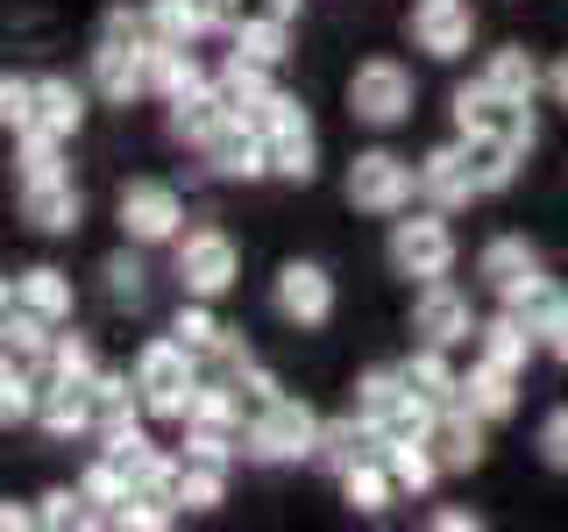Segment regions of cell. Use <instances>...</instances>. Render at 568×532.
<instances>
[{"label":"cell","instance_id":"52","mask_svg":"<svg viewBox=\"0 0 568 532\" xmlns=\"http://www.w3.org/2000/svg\"><path fill=\"white\" fill-rule=\"evenodd\" d=\"M426 525H434V532H484V519H476V511H434Z\"/></svg>","mask_w":568,"mask_h":532},{"label":"cell","instance_id":"13","mask_svg":"<svg viewBox=\"0 0 568 532\" xmlns=\"http://www.w3.org/2000/svg\"><path fill=\"white\" fill-rule=\"evenodd\" d=\"M85 85L106 100V106H129L150 93V35L129 43V35H100L93 43V64H85Z\"/></svg>","mask_w":568,"mask_h":532},{"label":"cell","instance_id":"33","mask_svg":"<svg viewBox=\"0 0 568 532\" xmlns=\"http://www.w3.org/2000/svg\"><path fill=\"white\" fill-rule=\"evenodd\" d=\"M227 50H235V58H256V64H284V58H292V22H271V14H235Z\"/></svg>","mask_w":568,"mask_h":532},{"label":"cell","instance_id":"38","mask_svg":"<svg viewBox=\"0 0 568 532\" xmlns=\"http://www.w3.org/2000/svg\"><path fill=\"white\" fill-rule=\"evenodd\" d=\"M178 454H185V448H178ZM227 469H235V461L185 454V475H178V511H213V504H227Z\"/></svg>","mask_w":568,"mask_h":532},{"label":"cell","instance_id":"28","mask_svg":"<svg viewBox=\"0 0 568 532\" xmlns=\"http://www.w3.org/2000/svg\"><path fill=\"white\" fill-rule=\"evenodd\" d=\"M227 121H235V106H227L221 85H206V93H192V100H178V106H171V135L185 142V150H206V142L221 135Z\"/></svg>","mask_w":568,"mask_h":532},{"label":"cell","instance_id":"40","mask_svg":"<svg viewBox=\"0 0 568 532\" xmlns=\"http://www.w3.org/2000/svg\"><path fill=\"white\" fill-rule=\"evenodd\" d=\"M384 461H390V475H398L405 497H426V490H434V475H448V469H440V454H434V440H390Z\"/></svg>","mask_w":568,"mask_h":532},{"label":"cell","instance_id":"3","mask_svg":"<svg viewBox=\"0 0 568 532\" xmlns=\"http://www.w3.org/2000/svg\"><path fill=\"white\" fill-rule=\"evenodd\" d=\"M320 419L306 398H292V390H277L271 405H256L248 412V433H242V454L263 461V469H284V461H313L320 448Z\"/></svg>","mask_w":568,"mask_h":532},{"label":"cell","instance_id":"9","mask_svg":"<svg viewBox=\"0 0 568 532\" xmlns=\"http://www.w3.org/2000/svg\"><path fill=\"white\" fill-rule=\"evenodd\" d=\"M413 71H405L398 58H363L348 71V114L363 121V129H377V135H390V129H405L413 121Z\"/></svg>","mask_w":568,"mask_h":532},{"label":"cell","instance_id":"2","mask_svg":"<svg viewBox=\"0 0 568 532\" xmlns=\"http://www.w3.org/2000/svg\"><path fill=\"white\" fill-rule=\"evenodd\" d=\"M135 390H142V405H150V419H164V426H185L192 412V398H200V355H192L178 334H156V341H142L135 348Z\"/></svg>","mask_w":568,"mask_h":532},{"label":"cell","instance_id":"37","mask_svg":"<svg viewBox=\"0 0 568 532\" xmlns=\"http://www.w3.org/2000/svg\"><path fill=\"white\" fill-rule=\"evenodd\" d=\"M50 341H58V327H50L43 313L8 306V319H0V348H8L14 362H36V369H43L50 362Z\"/></svg>","mask_w":568,"mask_h":532},{"label":"cell","instance_id":"42","mask_svg":"<svg viewBox=\"0 0 568 532\" xmlns=\"http://www.w3.org/2000/svg\"><path fill=\"white\" fill-rule=\"evenodd\" d=\"M511 313H519V319H526V327H532V334H540V348H547V334H555V319L568 313V291H561V284H555V277H532V284H526V291H519V298H511Z\"/></svg>","mask_w":568,"mask_h":532},{"label":"cell","instance_id":"19","mask_svg":"<svg viewBox=\"0 0 568 532\" xmlns=\"http://www.w3.org/2000/svg\"><path fill=\"white\" fill-rule=\"evenodd\" d=\"M22 221L36 227V235H79L85 200H79V185H71V171L64 177H29L22 185Z\"/></svg>","mask_w":568,"mask_h":532},{"label":"cell","instance_id":"51","mask_svg":"<svg viewBox=\"0 0 568 532\" xmlns=\"http://www.w3.org/2000/svg\"><path fill=\"white\" fill-rule=\"evenodd\" d=\"M0 525H8V532H29V525H43V511H36V504H14V497H8V504H0Z\"/></svg>","mask_w":568,"mask_h":532},{"label":"cell","instance_id":"39","mask_svg":"<svg viewBox=\"0 0 568 532\" xmlns=\"http://www.w3.org/2000/svg\"><path fill=\"white\" fill-rule=\"evenodd\" d=\"M79 497L93 504V519L106 525V511H114V504H129V497H135V490H129V469H121V461L100 448V454L79 469Z\"/></svg>","mask_w":568,"mask_h":532},{"label":"cell","instance_id":"50","mask_svg":"<svg viewBox=\"0 0 568 532\" xmlns=\"http://www.w3.org/2000/svg\"><path fill=\"white\" fill-rule=\"evenodd\" d=\"M306 0H242V14H271V22H298Z\"/></svg>","mask_w":568,"mask_h":532},{"label":"cell","instance_id":"54","mask_svg":"<svg viewBox=\"0 0 568 532\" xmlns=\"http://www.w3.org/2000/svg\"><path fill=\"white\" fill-rule=\"evenodd\" d=\"M200 8L213 14V22H221V29H235V14H242V0H200Z\"/></svg>","mask_w":568,"mask_h":532},{"label":"cell","instance_id":"41","mask_svg":"<svg viewBox=\"0 0 568 532\" xmlns=\"http://www.w3.org/2000/svg\"><path fill=\"white\" fill-rule=\"evenodd\" d=\"M171 334H178L192 355H200V362H213V355H221V341H227V327L213 319V298H185V306H178V319H171Z\"/></svg>","mask_w":568,"mask_h":532},{"label":"cell","instance_id":"16","mask_svg":"<svg viewBox=\"0 0 568 532\" xmlns=\"http://www.w3.org/2000/svg\"><path fill=\"white\" fill-rule=\"evenodd\" d=\"M476 200H484V192H476V171H469V150H462V135L419 156V206L462 213V206H476Z\"/></svg>","mask_w":568,"mask_h":532},{"label":"cell","instance_id":"24","mask_svg":"<svg viewBox=\"0 0 568 532\" xmlns=\"http://www.w3.org/2000/svg\"><path fill=\"white\" fill-rule=\"evenodd\" d=\"M206 85H213V71L192 58V43H156V35H150V93L156 100L178 106V100L206 93Z\"/></svg>","mask_w":568,"mask_h":532},{"label":"cell","instance_id":"45","mask_svg":"<svg viewBox=\"0 0 568 532\" xmlns=\"http://www.w3.org/2000/svg\"><path fill=\"white\" fill-rule=\"evenodd\" d=\"M100 277H106V298H114V306H142V291H150V270H142V256H129V248H121V256H106L100 263Z\"/></svg>","mask_w":568,"mask_h":532},{"label":"cell","instance_id":"43","mask_svg":"<svg viewBox=\"0 0 568 532\" xmlns=\"http://www.w3.org/2000/svg\"><path fill=\"white\" fill-rule=\"evenodd\" d=\"M43 377H50V383H93V377H100V355H93V341H85V334H58V341H50Z\"/></svg>","mask_w":568,"mask_h":532},{"label":"cell","instance_id":"21","mask_svg":"<svg viewBox=\"0 0 568 532\" xmlns=\"http://www.w3.org/2000/svg\"><path fill=\"white\" fill-rule=\"evenodd\" d=\"M484 412H469V405H440V419H434V454H440V469L448 475H469V469H484Z\"/></svg>","mask_w":568,"mask_h":532},{"label":"cell","instance_id":"34","mask_svg":"<svg viewBox=\"0 0 568 532\" xmlns=\"http://www.w3.org/2000/svg\"><path fill=\"white\" fill-rule=\"evenodd\" d=\"M271 71H277V64H256V58H235V50H227V64L213 71V85L227 93V106H235V114H256V106L277 93Z\"/></svg>","mask_w":568,"mask_h":532},{"label":"cell","instance_id":"32","mask_svg":"<svg viewBox=\"0 0 568 532\" xmlns=\"http://www.w3.org/2000/svg\"><path fill=\"white\" fill-rule=\"evenodd\" d=\"M398 369H405V383H413L419 398H434V405H455L462 398V369L448 362V348H434V341H419Z\"/></svg>","mask_w":568,"mask_h":532},{"label":"cell","instance_id":"1","mask_svg":"<svg viewBox=\"0 0 568 532\" xmlns=\"http://www.w3.org/2000/svg\"><path fill=\"white\" fill-rule=\"evenodd\" d=\"M355 412L377 426V440L390 448V440H434L440 405H434V398H419V390L405 383V369H398V362H369L363 377H355Z\"/></svg>","mask_w":568,"mask_h":532},{"label":"cell","instance_id":"35","mask_svg":"<svg viewBox=\"0 0 568 532\" xmlns=\"http://www.w3.org/2000/svg\"><path fill=\"white\" fill-rule=\"evenodd\" d=\"M43 369L36 362H14L8 355V369H0V426H29L36 412H43Z\"/></svg>","mask_w":568,"mask_h":532},{"label":"cell","instance_id":"10","mask_svg":"<svg viewBox=\"0 0 568 532\" xmlns=\"http://www.w3.org/2000/svg\"><path fill=\"white\" fill-rule=\"evenodd\" d=\"M171 248H178V291L185 298H213L221 306L242 284V248L227 242V227H185Z\"/></svg>","mask_w":568,"mask_h":532},{"label":"cell","instance_id":"18","mask_svg":"<svg viewBox=\"0 0 568 532\" xmlns=\"http://www.w3.org/2000/svg\"><path fill=\"white\" fill-rule=\"evenodd\" d=\"M476 277L497 291V306H511V298H519L532 277H547V270H540V248H532L526 235H490L484 248H476Z\"/></svg>","mask_w":568,"mask_h":532},{"label":"cell","instance_id":"15","mask_svg":"<svg viewBox=\"0 0 568 532\" xmlns=\"http://www.w3.org/2000/svg\"><path fill=\"white\" fill-rule=\"evenodd\" d=\"M206 171L213 177H227V185H256V177H277V164H271V142H263V129L248 114H235L221 135L206 142Z\"/></svg>","mask_w":568,"mask_h":532},{"label":"cell","instance_id":"30","mask_svg":"<svg viewBox=\"0 0 568 532\" xmlns=\"http://www.w3.org/2000/svg\"><path fill=\"white\" fill-rule=\"evenodd\" d=\"M142 14H150V35L156 43H200V35H227L200 0H142Z\"/></svg>","mask_w":568,"mask_h":532},{"label":"cell","instance_id":"46","mask_svg":"<svg viewBox=\"0 0 568 532\" xmlns=\"http://www.w3.org/2000/svg\"><path fill=\"white\" fill-rule=\"evenodd\" d=\"M171 519H178V511H171V504H156V497H129V504L106 511V525H114V532H164Z\"/></svg>","mask_w":568,"mask_h":532},{"label":"cell","instance_id":"29","mask_svg":"<svg viewBox=\"0 0 568 532\" xmlns=\"http://www.w3.org/2000/svg\"><path fill=\"white\" fill-rule=\"evenodd\" d=\"M462 150H469V171H476V192H484V200L511 192V177L526 164V150H511L505 135H462Z\"/></svg>","mask_w":568,"mask_h":532},{"label":"cell","instance_id":"31","mask_svg":"<svg viewBox=\"0 0 568 532\" xmlns=\"http://www.w3.org/2000/svg\"><path fill=\"white\" fill-rule=\"evenodd\" d=\"M484 79L497 85V93H511V100H532V93H547V64L532 58V50H519V43H505V50H484Z\"/></svg>","mask_w":568,"mask_h":532},{"label":"cell","instance_id":"23","mask_svg":"<svg viewBox=\"0 0 568 532\" xmlns=\"http://www.w3.org/2000/svg\"><path fill=\"white\" fill-rule=\"evenodd\" d=\"M462 405L469 412H484L490 426L519 412V369L490 362V355H469V369H462Z\"/></svg>","mask_w":568,"mask_h":532},{"label":"cell","instance_id":"55","mask_svg":"<svg viewBox=\"0 0 568 532\" xmlns=\"http://www.w3.org/2000/svg\"><path fill=\"white\" fill-rule=\"evenodd\" d=\"M547 355H555V362H561V369H568V313H561V319H555V334H547Z\"/></svg>","mask_w":568,"mask_h":532},{"label":"cell","instance_id":"47","mask_svg":"<svg viewBox=\"0 0 568 532\" xmlns=\"http://www.w3.org/2000/svg\"><path fill=\"white\" fill-rule=\"evenodd\" d=\"M29 114H36V79H14V71H8V79H0V129L22 135Z\"/></svg>","mask_w":568,"mask_h":532},{"label":"cell","instance_id":"12","mask_svg":"<svg viewBox=\"0 0 568 532\" xmlns=\"http://www.w3.org/2000/svg\"><path fill=\"white\" fill-rule=\"evenodd\" d=\"M271 306L284 327H298V334H313V327H327L334 306H342V291H334V277H327V263H313V256H292L277 270L271 284Z\"/></svg>","mask_w":568,"mask_h":532},{"label":"cell","instance_id":"17","mask_svg":"<svg viewBox=\"0 0 568 532\" xmlns=\"http://www.w3.org/2000/svg\"><path fill=\"white\" fill-rule=\"evenodd\" d=\"M476 327H484V319L469 313V298H462L448 277H440V284H419V298H413V334H419V341H434V348H462Z\"/></svg>","mask_w":568,"mask_h":532},{"label":"cell","instance_id":"4","mask_svg":"<svg viewBox=\"0 0 568 532\" xmlns=\"http://www.w3.org/2000/svg\"><path fill=\"white\" fill-rule=\"evenodd\" d=\"M384 256H390V270L398 277H413V284H440L455 270V227H448V213L440 206H405L398 221H390V242H384Z\"/></svg>","mask_w":568,"mask_h":532},{"label":"cell","instance_id":"14","mask_svg":"<svg viewBox=\"0 0 568 532\" xmlns=\"http://www.w3.org/2000/svg\"><path fill=\"white\" fill-rule=\"evenodd\" d=\"M405 35H413V50H426L434 64H455V58H469V43H476V14H469V0H419Z\"/></svg>","mask_w":568,"mask_h":532},{"label":"cell","instance_id":"6","mask_svg":"<svg viewBox=\"0 0 568 532\" xmlns=\"http://www.w3.org/2000/svg\"><path fill=\"white\" fill-rule=\"evenodd\" d=\"M242 390L235 377H206L200 383V398H192V412H185V454H206V461H235L242 454V433H248V419H242Z\"/></svg>","mask_w":568,"mask_h":532},{"label":"cell","instance_id":"48","mask_svg":"<svg viewBox=\"0 0 568 532\" xmlns=\"http://www.w3.org/2000/svg\"><path fill=\"white\" fill-rule=\"evenodd\" d=\"M532 448H540V461L555 475H568V405H555V412L540 419V433H532Z\"/></svg>","mask_w":568,"mask_h":532},{"label":"cell","instance_id":"11","mask_svg":"<svg viewBox=\"0 0 568 532\" xmlns=\"http://www.w3.org/2000/svg\"><path fill=\"white\" fill-rule=\"evenodd\" d=\"M114 221L135 248H164V242L185 235V192L171 177H129L121 200H114Z\"/></svg>","mask_w":568,"mask_h":532},{"label":"cell","instance_id":"25","mask_svg":"<svg viewBox=\"0 0 568 532\" xmlns=\"http://www.w3.org/2000/svg\"><path fill=\"white\" fill-rule=\"evenodd\" d=\"M476 355H490V362H505V369H519V377H526V362L540 355V334H532L511 306H497L484 327H476Z\"/></svg>","mask_w":568,"mask_h":532},{"label":"cell","instance_id":"53","mask_svg":"<svg viewBox=\"0 0 568 532\" xmlns=\"http://www.w3.org/2000/svg\"><path fill=\"white\" fill-rule=\"evenodd\" d=\"M547 93H555V106H568V50L547 64Z\"/></svg>","mask_w":568,"mask_h":532},{"label":"cell","instance_id":"22","mask_svg":"<svg viewBox=\"0 0 568 532\" xmlns=\"http://www.w3.org/2000/svg\"><path fill=\"white\" fill-rule=\"evenodd\" d=\"M369 454H384V440H377V426H369L363 412H348L342 419H327L320 426V448H313V469H327V475H348L355 461H369Z\"/></svg>","mask_w":568,"mask_h":532},{"label":"cell","instance_id":"27","mask_svg":"<svg viewBox=\"0 0 568 532\" xmlns=\"http://www.w3.org/2000/svg\"><path fill=\"white\" fill-rule=\"evenodd\" d=\"M50 440H79L93 433V383H43V412H36Z\"/></svg>","mask_w":568,"mask_h":532},{"label":"cell","instance_id":"44","mask_svg":"<svg viewBox=\"0 0 568 532\" xmlns=\"http://www.w3.org/2000/svg\"><path fill=\"white\" fill-rule=\"evenodd\" d=\"M14 177H64V142L58 135H36V129H22L14 135Z\"/></svg>","mask_w":568,"mask_h":532},{"label":"cell","instance_id":"8","mask_svg":"<svg viewBox=\"0 0 568 532\" xmlns=\"http://www.w3.org/2000/svg\"><path fill=\"white\" fill-rule=\"evenodd\" d=\"M455 135H505L511 150H532L540 142V121H532V100H511L476 71L469 85H455Z\"/></svg>","mask_w":568,"mask_h":532},{"label":"cell","instance_id":"7","mask_svg":"<svg viewBox=\"0 0 568 532\" xmlns=\"http://www.w3.org/2000/svg\"><path fill=\"white\" fill-rule=\"evenodd\" d=\"M419 200V164L398 150H355L348 164V206L369 213V221H398L405 206Z\"/></svg>","mask_w":568,"mask_h":532},{"label":"cell","instance_id":"49","mask_svg":"<svg viewBox=\"0 0 568 532\" xmlns=\"http://www.w3.org/2000/svg\"><path fill=\"white\" fill-rule=\"evenodd\" d=\"M36 511H43V525H85V519H93V504L79 497V483H71V490H43Z\"/></svg>","mask_w":568,"mask_h":532},{"label":"cell","instance_id":"26","mask_svg":"<svg viewBox=\"0 0 568 532\" xmlns=\"http://www.w3.org/2000/svg\"><path fill=\"white\" fill-rule=\"evenodd\" d=\"M29 129L71 142V135L85 129V93H79L71 79H36V114H29Z\"/></svg>","mask_w":568,"mask_h":532},{"label":"cell","instance_id":"20","mask_svg":"<svg viewBox=\"0 0 568 532\" xmlns=\"http://www.w3.org/2000/svg\"><path fill=\"white\" fill-rule=\"evenodd\" d=\"M8 306H29V313H43L50 327H71L79 291H71V277L58 270V263H29V270L8 277Z\"/></svg>","mask_w":568,"mask_h":532},{"label":"cell","instance_id":"36","mask_svg":"<svg viewBox=\"0 0 568 532\" xmlns=\"http://www.w3.org/2000/svg\"><path fill=\"white\" fill-rule=\"evenodd\" d=\"M334 483H342V497H348V504L355 511H390V504H398V475H390V461L384 454H369V461H355V469L348 475H334Z\"/></svg>","mask_w":568,"mask_h":532},{"label":"cell","instance_id":"5","mask_svg":"<svg viewBox=\"0 0 568 532\" xmlns=\"http://www.w3.org/2000/svg\"><path fill=\"white\" fill-rule=\"evenodd\" d=\"M263 129V142H271V164H277V177H292V185H313L320 177V129H313V114H306V100L298 93H277L248 114Z\"/></svg>","mask_w":568,"mask_h":532}]
</instances>
